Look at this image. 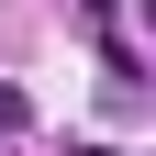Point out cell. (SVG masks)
<instances>
[{"mask_svg": "<svg viewBox=\"0 0 156 156\" xmlns=\"http://www.w3.org/2000/svg\"><path fill=\"white\" fill-rule=\"evenodd\" d=\"M23 123H34V101L11 89V78H0V134H23Z\"/></svg>", "mask_w": 156, "mask_h": 156, "instance_id": "1", "label": "cell"}, {"mask_svg": "<svg viewBox=\"0 0 156 156\" xmlns=\"http://www.w3.org/2000/svg\"><path fill=\"white\" fill-rule=\"evenodd\" d=\"M78 11H89V23H101V34H112V11H123V0H78Z\"/></svg>", "mask_w": 156, "mask_h": 156, "instance_id": "2", "label": "cell"}, {"mask_svg": "<svg viewBox=\"0 0 156 156\" xmlns=\"http://www.w3.org/2000/svg\"><path fill=\"white\" fill-rule=\"evenodd\" d=\"M67 156H123V145H67Z\"/></svg>", "mask_w": 156, "mask_h": 156, "instance_id": "3", "label": "cell"}]
</instances>
